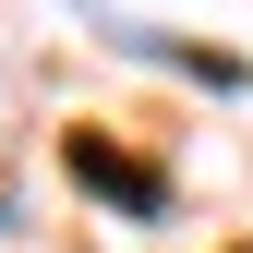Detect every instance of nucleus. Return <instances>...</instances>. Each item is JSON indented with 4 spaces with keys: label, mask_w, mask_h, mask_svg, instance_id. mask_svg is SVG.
Returning <instances> with one entry per match:
<instances>
[{
    "label": "nucleus",
    "mask_w": 253,
    "mask_h": 253,
    "mask_svg": "<svg viewBox=\"0 0 253 253\" xmlns=\"http://www.w3.org/2000/svg\"><path fill=\"white\" fill-rule=\"evenodd\" d=\"M73 181H97L109 205H133V217H157V169H133V157H109L97 133H73Z\"/></svg>",
    "instance_id": "1"
}]
</instances>
